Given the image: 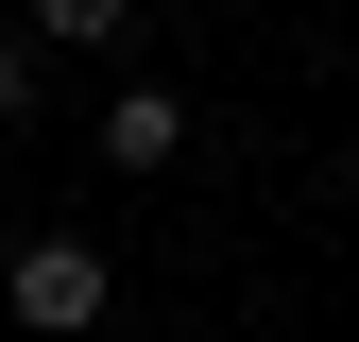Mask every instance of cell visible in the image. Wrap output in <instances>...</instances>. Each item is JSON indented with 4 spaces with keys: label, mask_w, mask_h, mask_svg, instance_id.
<instances>
[{
    "label": "cell",
    "mask_w": 359,
    "mask_h": 342,
    "mask_svg": "<svg viewBox=\"0 0 359 342\" xmlns=\"http://www.w3.org/2000/svg\"><path fill=\"white\" fill-rule=\"evenodd\" d=\"M103 240H18V256H0V308H18L34 342H86V325H103Z\"/></svg>",
    "instance_id": "cell-1"
},
{
    "label": "cell",
    "mask_w": 359,
    "mask_h": 342,
    "mask_svg": "<svg viewBox=\"0 0 359 342\" xmlns=\"http://www.w3.org/2000/svg\"><path fill=\"white\" fill-rule=\"evenodd\" d=\"M86 154H103L120 189H137V171H171V154H189V103H171V86H120V103L86 120Z\"/></svg>",
    "instance_id": "cell-2"
},
{
    "label": "cell",
    "mask_w": 359,
    "mask_h": 342,
    "mask_svg": "<svg viewBox=\"0 0 359 342\" xmlns=\"http://www.w3.org/2000/svg\"><path fill=\"white\" fill-rule=\"evenodd\" d=\"M120 18H137V0H34V52H103Z\"/></svg>",
    "instance_id": "cell-3"
},
{
    "label": "cell",
    "mask_w": 359,
    "mask_h": 342,
    "mask_svg": "<svg viewBox=\"0 0 359 342\" xmlns=\"http://www.w3.org/2000/svg\"><path fill=\"white\" fill-rule=\"evenodd\" d=\"M0 120H34V34H0Z\"/></svg>",
    "instance_id": "cell-4"
}]
</instances>
